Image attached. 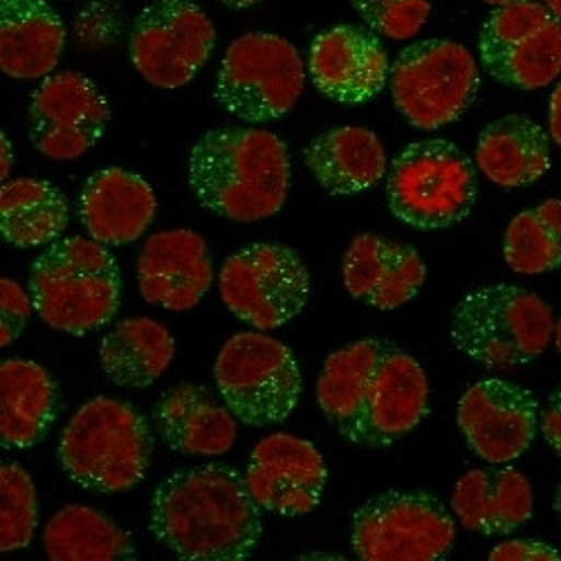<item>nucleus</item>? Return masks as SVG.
<instances>
[{
  "mask_svg": "<svg viewBox=\"0 0 561 561\" xmlns=\"http://www.w3.org/2000/svg\"><path fill=\"white\" fill-rule=\"evenodd\" d=\"M317 402L342 438L380 449L427 417L430 382L425 368L400 346L366 337L325 359Z\"/></svg>",
  "mask_w": 561,
  "mask_h": 561,
  "instance_id": "obj_1",
  "label": "nucleus"
},
{
  "mask_svg": "<svg viewBox=\"0 0 561 561\" xmlns=\"http://www.w3.org/2000/svg\"><path fill=\"white\" fill-rule=\"evenodd\" d=\"M543 5H546L548 12L561 23V0H543Z\"/></svg>",
  "mask_w": 561,
  "mask_h": 561,
  "instance_id": "obj_41",
  "label": "nucleus"
},
{
  "mask_svg": "<svg viewBox=\"0 0 561 561\" xmlns=\"http://www.w3.org/2000/svg\"><path fill=\"white\" fill-rule=\"evenodd\" d=\"M449 337L474 364L492 373H512L550 346L554 317L550 306L526 288L481 286L454 308Z\"/></svg>",
  "mask_w": 561,
  "mask_h": 561,
  "instance_id": "obj_6",
  "label": "nucleus"
},
{
  "mask_svg": "<svg viewBox=\"0 0 561 561\" xmlns=\"http://www.w3.org/2000/svg\"><path fill=\"white\" fill-rule=\"evenodd\" d=\"M32 310L34 301L30 290L21 288L14 278L0 280V312H3V319H0V346L8 348L21 337Z\"/></svg>",
  "mask_w": 561,
  "mask_h": 561,
  "instance_id": "obj_34",
  "label": "nucleus"
},
{
  "mask_svg": "<svg viewBox=\"0 0 561 561\" xmlns=\"http://www.w3.org/2000/svg\"><path fill=\"white\" fill-rule=\"evenodd\" d=\"M57 454L75 485L95 494H119L145 479L153 432L133 404L102 396L88 400L68 420Z\"/></svg>",
  "mask_w": 561,
  "mask_h": 561,
  "instance_id": "obj_5",
  "label": "nucleus"
},
{
  "mask_svg": "<svg viewBox=\"0 0 561 561\" xmlns=\"http://www.w3.org/2000/svg\"><path fill=\"white\" fill-rule=\"evenodd\" d=\"M561 552L535 539H510L490 550V561H559Z\"/></svg>",
  "mask_w": 561,
  "mask_h": 561,
  "instance_id": "obj_35",
  "label": "nucleus"
},
{
  "mask_svg": "<svg viewBox=\"0 0 561 561\" xmlns=\"http://www.w3.org/2000/svg\"><path fill=\"white\" fill-rule=\"evenodd\" d=\"M198 203L231 222L276 216L290 190V158L284 139L261 128L207 130L186 169Z\"/></svg>",
  "mask_w": 561,
  "mask_h": 561,
  "instance_id": "obj_3",
  "label": "nucleus"
},
{
  "mask_svg": "<svg viewBox=\"0 0 561 561\" xmlns=\"http://www.w3.org/2000/svg\"><path fill=\"white\" fill-rule=\"evenodd\" d=\"M306 68L295 45L278 34L252 32L231 41L218 75L216 102L237 119L267 124L299 102Z\"/></svg>",
  "mask_w": 561,
  "mask_h": 561,
  "instance_id": "obj_9",
  "label": "nucleus"
},
{
  "mask_svg": "<svg viewBox=\"0 0 561 561\" xmlns=\"http://www.w3.org/2000/svg\"><path fill=\"white\" fill-rule=\"evenodd\" d=\"M451 507L462 528L488 537H507L533 519L535 496L530 481L519 470L485 467L458 479Z\"/></svg>",
  "mask_w": 561,
  "mask_h": 561,
  "instance_id": "obj_23",
  "label": "nucleus"
},
{
  "mask_svg": "<svg viewBox=\"0 0 561 561\" xmlns=\"http://www.w3.org/2000/svg\"><path fill=\"white\" fill-rule=\"evenodd\" d=\"M391 214L415 229H445L472 214L479 196L477 169L447 139H420L389 167Z\"/></svg>",
  "mask_w": 561,
  "mask_h": 561,
  "instance_id": "obj_7",
  "label": "nucleus"
},
{
  "mask_svg": "<svg viewBox=\"0 0 561 561\" xmlns=\"http://www.w3.org/2000/svg\"><path fill=\"white\" fill-rule=\"evenodd\" d=\"M477 167L503 190L528 186L550 169L548 133L526 115H505L479 135Z\"/></svg>",
  "mask_w": 561,
  "mask_h": 561,
  "instance_id": "obj_27",
  "label": "nucleus"
},
{
  "mask_svg": "<svg viewBox=\"0 0 561 561\" xmlns=\"http://www.w3.org/2000/svg\"><path fill=\"white\" fill-rule=\"evenodd\" d=\"M158 211L153 186L137 173L113 167L90 175L79 194V216L102 245H128L151 227Z\"/></svg>",
  "mask_w": 561,
  "mask_h": 561,
  "instance_id": "obj_21",
  "label": "nucleus"
},
{
  "mask_svg": "<svg viewBox=\"0 0 561 561\" xmlns=\"http://www.w3.org/2000/svg\"><path fill=\"white\" fill-rule=\"evenodd\" d=\"M45 554L53 561L135 559V543L104 512L70 503L45 526Z\"/></svg>",
  "mask_w": 561,
  "mask_h": 561,
  "instance_id": "obj_30",
  "label": "nucleus"
},
{
  "mask_svg": "<svg viewBox=\"0 0 561 561\" xmlns=\"http://www.w3.org/2000/svg\"><path fill=\"white\" fill-rule=\"evenodd\" d=\"M304 164L331 196L366 192L389 169L380 137L364 126H340L317 135L304 149Z\"/></svg>",
  "mask_w": 561,
  "mask_h": 561,
  "instance_id": "obj_25",
  "label": "nucleus"
},
{
  "mask_svg": "<svg viewBox=\"0 0 561 561\" xmlns=\"http://www.w3.org/2000/svg\"><path fill=\"white\" fill-rule=\"evenodd\" d=\"M216 30L192 0H156L130 27L128 55L145 81L160 90L190 83L209 61Z\"/></svg>",
  "mask_w": 561,
  "mask_h": 561,
  "instance_id": "obj_13",
  "label": "nucleus"
},
{
  "mask_svg": "<svg viewBox=\"0 0 561 561\" xmlns=\"http://www.w3.org/2000/svg\"><path fill=\"white\" fill-rule=\"evenodd\" d=\"M364 23L380 36L407 41L425 27L432 0H351Z\"/></svg>",
  "mask_w": 561,
  "mask_h": 561,
  "instance_id": "obj_33",
  "label": "nucleus"
},
{
  "mask_svg": "<svg viewBox=\"0 0 561 561\" xmlns=\"http://www.w3.org/2000/svg\"><path fill=\"white\" fill-rule=\"evenodd\" d=\"M151 533L186 561H243L261 543V505L245 477L220 462L167 477L151 499Z\"/></svg>",
  "mask_w": 561,
  "mask_h": 561,
  "instance_id": "obj_2",
  "label": "nucleus"
},
{
  "mask_svg": "<svg viewBox=\"0 0 561 561\" xmlns=\"http://www.w3.org/2000/svg\"><path fill=\"white\" fill-rule=\"evenodd\" d=\"M0 153H3V167H0V178H3V182L10 178V171H12V145L10 139L5 137V133L0 135Z\"/></svg>",
  "mask_w": 561,
  "mask_h": 561,
  "instance_id": "obj_39",
  "label": "nucleus"
},
{
  "mask_svg": "<svg viewBox=\"0 0 561 561\" xmlns=\"http://www.w3.org/2000/svg\"><path fill=\"white\" fill-rule=\"evenodd\" d=\"M389 83L402 117L420 130H436L460 119L474 104L481 75L465 45L427 38L407 45L398 55Z\"/></svg>",
  "mask_w": 561,
  "mask_h": 561,
  "instance_id": "obj_10",
  "label": "nucleus"
},
{
  "mask_svg": "<svg viewBox=\"0 0 561 561\" xmlns=\"http://www.w3.org/2000/svg\"><path fill=\"white\" fill-rule=\"evenodd\" d=\"M218 286L229 312L267 333L286 325L306 308L310 272L293 248L254 243L225 261Z\"/></svg>",
  "mask_w": 561,
  "mask_h": 561,
  "instance_id": "obj_12",
  "label": "nucleus"
},
{
  "mask_svg": "<svg viewBox=\"0 0 561 561\" xmlns=\"http://www.w3.org/2000/svg\"><path fill=\"white\" fill-rule=\"evenodd\" d=\"M552 510H554V514H557V522H559V526H561V485H559V488H557V492H554Z\"/></svg>",
  "mask_w": 561,
  "mask_h": 561,
  "instance_id": "obj_42",
  "label": "nucleus"
},
{
  "mask_svg": "<svg viewBox=\"0 0 561 561\" xmlns=\"http://www.w3.org/2000/svg\"><path fill=\"white\" fill-rule=\"evenodd\" d=\"M218 3H222L231 10H248V8H254V5L263 3V0H218Z\"/></svg>",
  "mask_w": 561,
  "mask_h": 561,
  "instance_id": "obj_40",
  "label": "nucleus"
},
{
  "mask_svg": "<svg viewBox=\"0 0 561 561\" xmlns=\"http://www.w3.org/2000/svg\"><path fill=\"white\" fill-rule=\"evenodd\" d=\"M175 355L167 325L149 317H133L113 325L102 340L100 362L106 378L122 389H147L162 378Z\"/></svg>",
  "mask_w": 561,
  "mask_h": 561,
  "instance_id": "obj_28",
  "label": "nucleus"
},
{
  "mask_svg": "<svg viewBox=\"0 0 561 561\" xmlns=\"http://www.w3.org/2000/svg\"><path fill=\"white\" fill-rule=\"evenodd\" d=\"M27 290L38 317L55 331L85 335L111 323L122 301L115 256L95 239L70 237L45 248L30 270Z\"/></svg>",
  "mask_w": 561,
  "mask_h": 561,
  "instance_id": "obj_4",
  "label": "nucleus"
},
{
  "mask_svg": "<svg viewBox=\"0 0 561 561\" xmlns=\"http://www.w3.org/2000/svg\"><path fill=\"white\" fill-rule=\"evenodd\" d=\"M308 72L323 98L364 104L385 90L391 64L376 34L359 25H337L314 36Z\"/></svg>",
  "mask_w": 561,
  "mask_h": 561,
  "instance_id": "obj_18",
  "label": "nucleus"
},
{
  "mask_svg": "<svg viewBox=\"0 0 561 561\" xmlns=\"http://www.w3.org/2000/svg\"><path fill=\"white\" fill-rule=\"evenodd\" d=\"M552 342H554V346H557V351L561 355V317L554 321V337H552Z\"/></svg>",
  "mask_w": 561,
  "mask_h": 561,
  "instance_id": "obj_43",
  "label": "nucleus"
},
{
  "mask_svg": "<svg viewBox=\"0 0 561 561\" xmlns=\"http://www.w3.org/2000/svg\"><path fill=\"white\" fill-rule=\"evenodd\" d=\"M59 409V389L48 368L10 357L0 364V443L30 449L48 436Z\"/></svg>",
  "mask_w": 561,
  "mask_h": 561,
  "instance_id": "obj_26",
  "label": "nucleus"
},
{
  "mask_svg": "<svg viewBox=\"0 0 561 561\" xmlns=\"http://www.w3.org/2000/svg\"><path fill=\"white\" fill-rule=\"evenodd\" d=\"M503 259L517 274L535 276L561 267V201L550 198L512 218Z\"/></svg>",
  "mask_w": 561,
  "mask_h": 561,
  "instance_id": "obj_31",
  "label": "nucleus"
},
{
  "mask_svg": "<svg viewBox=\"0 0 561 561\" xmlns=\"http://www.w3.org/2000/svg\"><path fill=\"white\" fill-rule=\"evenodd\" d=\"M214 378L229 411L250 427L286 423L304 391L293 351L263 331L229 337L216 357Z\"/></svg>",
  "mask_w": 561,
  "mask_h": 561,
  "instance_id": "obj_8",
  "label": "nucleus"
},
{
  "mask_svg": "<svg viewBox=\"0 0 561 561\" xmlns=\"http://www.w3.org/2000/svg\"><path fill=\"white\" fill-rule=\"evenodd\" d=\"M479 55L499 83L541 90L561 77V23L535 0H514L483 23Z\"/></svg>",
  "mask_w": 561,
  "mask_h": 561,
  "instance_id": "obj_14",
  "label": "nucleus"
},
{
  "mask_svg": "<svg viewBox=\"0 0 561 561\" xmlns=\"http://www.w3.org/2000/svg\"><path fill=\"white\" fill-rule=\"evenodd\" d=\"M36 530V488L16 462L0 467V550L14 552L32 543Z\"/></svg>",
  "mask_w": 561,
  "mask_h": 561,
  "instance_id": "obj_32",
  "label": "nucleus"
},
{
  "mask_svg": "<svg viewBox=\"0 0 561 561\" xmlns=\"http://www.w3.org/2000/svg\"><path fill=\"white\" fill-rule=\"evenodd\" d=\"M456 417L467 445L479 458L507 465L530 449L541 413L533 391L503 378H485L460 396Z\"/></svg>",
  "mask_w": 561,
  "mask_h": 561,
  "instance_id": "obj_16",
  "label": "nucleus"
},
{
  "mask_svg": "<svg viewBox=\"0 0 561 561\" xmlns=\"http://www.w3.org/2000/svg\"><path fill=\"white\" fill-rule=\"evenodd\" d=\"M548 126H550V135L554 139V145L561 149V79H559V83L554 85L552 95H550Z\"/></svg>",
  "mask_w": 561,
  "mask_h": 561,
  "instance_id": "obj_38",
  "label": "nucleus"
},
{
  "mask_svg": "<svg viewBox=\"0 0 561 561\" xmlns=\"http://www.w3.org/2000/svg\"><path fill=\"white\" fill-rule=\"evenodd\" d=\"M329 481L319 449L293 434L265 436L250 454L245 483L261 510L304 517L310 514Z\"/></svg>",
  "mask_w": 561,
  "mask_h": 561,
  "instance_id": "obj_17",
  "label": "nucleus"
},
{
  "mask_svg": "<svg viewBox=\"0 0 561 561\" xmlns=\"http://www.w3.org/2000/svg\"><path fill=\"white\" fill-rule=\"evenodd\" d=\"M66 38L64 21L45 0H0V68L8 77H50Z\"/></svg>",
  "mask_w": 561,
  "mask_h": 561,
  "instance_id": "obj_24",
  "label": "nucleus"
},
{
  "mask_svg": "<svg viewBox=\"0 0 561 561\" xmlns=\"http://www.w3.org/2000/svg\"><path fill=\"white\" fill-rule=\"evenodd\" d=\"M454 541V517L427 492H385L353 517L351 543L364 561H436Z\"/></svg>",
  "mask_w": 561,
  "mask_h": 561,
  "instance_id": "obj_11",
  "label": "nucleus"
},
{
  "mask_svg": "<svg viewBox=\"0 0 561 561\" xmlns=\"http://www.w3.org/2000/svg\"><path fill=\"white\" fill-rule=\"evenodd\" d=\"M539 427H541L543 438L550 445V449L561 458V387H557L554 393L550 396V400L541 413Z\"/></svg>",
  "mask_w": 561,
  "mask_h": 561,
  "instance_id": "obj_37",
  "label": "nucleus"
},
{
  "mask_svg": "<svg viewBox=\"0 0 561 561\" xmlns=\"http://www.w3.org/2000/svg\"><path fill=\"white\" fill-rule=\"evenodd\" d=\"M68 218V201L53 182L38 178L3 182L0 233L5 243L21 250L53 245L66 231Z\"/></svg>",
  "mask_w": 561,
  "mask_h": 561,
  "instance_id": "obj_29",
  "label": "nucleus"
},
{
  "mask_svg": "<svg viewBox=\"0 0 561 561\" xmlns=\"http://www.w3.org/2000/svg\"><path fill=\"white\" fill-rule=\"evenodd\" d=\"M98 21H92L90 10H85L79 19H75V32L79 43L83 48H102V45H108L115 41L117 34V19L111 14H104L102 8H95Z\"/></svg>",
  "mask_w": 561,
  "mask_h": 561,
  "instance_id": "obj_36",
  "label": "nucleus"
},
{
  "mask_svg": "<svg viewBox=\"0 0 561 561\" xmlns=\"http://www.w3.org/2000/svg\"><path fill=\"white\" fill-rule=\"evenodd\" d=\"M425 278L427 265L415 248L370 231L357 233L342 259L346 293L382 312L409 304Z\"/></svg>",
  "mask_w": 561,
  "mask_h": 561,
  "instance_id": "obj_20",
  "label": "nucleus"
},
{
  "mask_svg": "<svg viewBox=\"0 0 561 561\" xmlns=\"http://www.w3.org/2000/svg\"><path fill=\"white\" fill-rule=\"evenodd\" d=\"M214 284L207 241L192 229L158 231L137 256V286L142 297L171 312L192 310Z\"/></svg>",
  "mask_w": 561,
  "mask_h": 561,
  "instance_id": "obj_19",
  "label": "nucleus"
},
{
  "mask_svg": "<svg viewBox=\"0 0 561 561\" xmlns=\"http://www.w3.org/2000/svg\"><path fill=\"white\" fill-rule=\"evenodd\" d=\"M160 440L184 456H222L237 443V415L222 398L201 385H178L153 404Z\"/></svg>",
  "mask_w": 561,
  "mask_h": 561,
  "instance_id": "obj_22",
  "label": "nucleus"
},
{
  "mask_svg": "<svg viewBox=\"0 0 561 561\" xmlns=\"http://www.w3.org/2000/svg\"><path fill=\"white\" fill-rule=\"evenodd\" d=\"M483 3H488V5H496V8H501V5H510V3H514V0H483Z\"/></svg>",
  "mask_w": 561,
  "mask_h": 561,
  "instance_id": "obj_44",
  "label": "nucleus"
},
{
  "mask_svg": "<svg viewBox=\"0 0 561 561\" xmlns=\"http://www.w3.org/2000/svg\"><path fill=\"white\" fill-rule=\"evenodd\" d=\"M108 119L106 98L85 75H50L30 102L32 147L57 162L77 160L100 142Z\"/></svg>",
  "mask_w": 561,
  "mask_h": 561,
  "instance_id": "obj_15",
  "label": "nucleus"
}]
</instances>
